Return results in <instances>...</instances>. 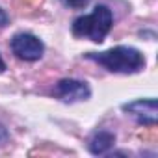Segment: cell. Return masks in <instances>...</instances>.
<instances>
[{
    "instance_id": "6da1fadb",
    "label": "cell",
    "mask_w": 158,
    "mask_h": 158,
    "mask_svg": "<svg viewBox=\"0 0 158 158\" xmlns=\"http://www.w3.org/2000/svg\"><path fill=\"white\" fill-rule=\"evenodd\" d=\"M86 58L99 63L106 71L117 73V74L139 73L141 69H145V63H147L141 50H138L134 47H127V45L112 47V48L102 50V52H88Z\"/></svg>"
},
{
    "instance_id": "7a4b0ae2",
    "label": "cell",
    "mask_w": 158,
    "mask_h": 158,
    "mask_svg": "<svg viewBox=\"0 0 158 158\" xmlns=\"http://www.w3.org/2000/svg\"><path fill=\"white\" fill-rule=\"evenodd\" d=\"M114 28V13L108 6L99 4L93 8L91 13L76 17L73 21L71 32L74 37L80 39H89L93 43H102L110 30Z\"/></svg>"
},
{
    "instance_id": "3957f363",
    "label": "cell",
    "mask_w": 158,
    "mask_h": 158,
    "mask_svg": "<svg viewBox=\"0 0 158 158\" xmlns=\"http://www.w3.org/2000/svg\"><path fill=\"white\" fill-rule=\"evenodd\" d=\"M54 97L65 104H74L82 102L91 97V88L84 80H76V78H63L54 86Z\"/></svg>"
},
{
    "instance_id": "277c9868",
    "label": "cell",
    "mask_w": 158,
    "mask_h": 158,
    "mask_svg": "<svg viewBox=\"0 0 158 158\" xmlns=\"http://www.w3.org/2000/svg\"><path fill=\"white\" fill-rule=\"evenodd\" d=\"M11 52L19 60L37 61V60L43 58L45 45L37 35L28 34V32H21V34H15L13 39H11Z\"/></svg>"
},
{
    "instance_id": "5b68a950",
    "label": "cell",
    "mask_w": 158,
    "mask_h": 158,
    "mask_svg": "<svg viewBox=\"0 0 158 158\" xmlns=\"http://www.w3.org/2000/svg\"><path fill=\"white\" fill-rule=\"evenodd\" d=\"M121 110L130 115L138 125L143 127H156L158 121V112H156V99L149 97V99H136L130 102H125L121 106Z\"/></svg>"
},
{
    "instance_id": "8992f818",
    "label": "cell",
    "mask_w": 158,
    "mask_h": 158,
    "mask_svg": "<svg viewBox=\"0 0 158 158\" xmlns=\"http://www.w3.org/2000/svg\"><path fill=\"white\" fill-rule=\"evenodd\" d=\"M115 145V134L110 130H97L88 141V149L91 154H106L114 149Z\"/></svg>"
},
{
    "instance_id": "52a82bcc",
    "label": "cell",
    "mask_w": 158,
    "mask_h": 158,
    "mask_svg": "<svg viewBox=\"0 0 158 158\" xmlns=\"http://www.w3.org/2000/svg\"><path fill=\"white\" fill-rule=\"evenodd\" d=\"M60 2L71 10H82L86 4H88V0H60Z\"/></svg>"
},
{
    "instance_id": "ba28073f",
    "label": "cell",
    "mask_w": 158,
    "mask_h": 158,
    "mask_svg": "<svg viewBox=\"0 0 158 158\" xmlns=\"http://www.w3.org/2000/svg\"><path fill=\"white\" fill-rule=\"evenodd\" d=\"M8 23H10V17H8V13H6L2 8H0V30H2V28H6V26H8Z\"/></svg>"
},
{
    "instance_id": "9c48e42d",
    "label": "cell",
    "mask_w": 158,
    "mask_h": 158,
    "mask_svg": "<svg viewBox=\"0 0 158 158\" xmlns=\"http://www.w3.org/2000/svg\"><path fill=\"white\" fill-rule=\"evenodd\" d=\"M8 136H10V134H8V130H6L2 125H0V143L6 141V139H8Z\"/></svg>"
},
{
    "instance_id": "30bf717a",
    "label": "cell",
    "mask_w": 158,
    "mask_h": 158,
    "mask_svg": "<svg viewBox=\"0 0 158 158\" xmlns=\"http://www.w3.org/2000/svg\"><path fill=\"white\" fill-rule=\"evenodd\" d=\"M4 71H6V61H4L2 54H0V73H4Z\"/></svg>"
}]
</instances>
